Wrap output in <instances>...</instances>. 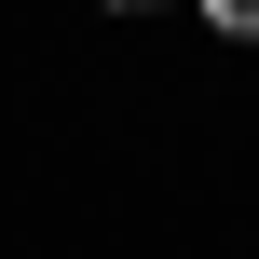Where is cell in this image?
<instances>
[{
    "label": "cell",
    "mask_w": 259,
    "mask_h": 259,
    "mask_svg": "<svg viewBox=\"0 0 259 259\" xmlns=\"http://www.w3.org/2000/svg\"><path fill=\"white\" fill-rule=\"evenodd\" d=\"M109 14H137V0H109Z\"/></svg>",
    "instance_id": "cell-2"
},
{
    "label": "cell",
    "mask_w": 259,
    "mask_h": 259,
    "mask_svg": "<svg viewBox=\"0 0 259 259\" xmlns=\"http://www.w3.org/2000/svg\"><path fill=\"white\" fill-rule=\"evenodd\" d=\"M205 27H232V41H259V0H205Z\"/></svg>",
    "instance_id": "cell-1"
}]
</instances>
